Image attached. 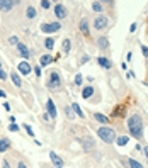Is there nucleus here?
<instances>
[{"instance_id": "obj_1", "label": "nucleus", "mask_w": 148, "mask_h": 168, "mask_svg": "<svg viewBox=\"0 0 148 168\" xmlns=\"http://www.w3.org/2000/svg\"><path fill=\"white\" fill-rule=\"evenodd\" d=\"M128 131L135 139H143V131H145V121L140 114H133L128 117Z\"/></svg>"}, {"instance_id": "obj_2", "label": "nucleus", "mask_w": 148, "mask_h": 168, "mask_svg": "<svg viewBox=\"0 0 148 168\" xmlns=\"http://www.w3.org/2000/svg\"><path fill=\"white\" fill-rule=\"evenodd\" d=\"M95 132H97V136H99V138L102 139L106 144H112V143L116 141V136H118V132L112 129V127H109L107 124H106V126H102V127H99Z\"/></svg>"}, {"instance_id": "obj_3", "label": "nucleus", "mask_w": 148, "mask_h": 168, "mask_svg": "<svg viewBox=\"0 0 148 168\" xmlns=\"http://www.w3.org/2000/svg\"><path fill=\"white\" fill-rule=\"evenodd\" d=\"M46 87H48L49 90H53V92H60L61 88H63V80H61L60 73L58 72H49Z\"/></svg>"}, {"instance_id": "obj_4", "label": "nucleus", "mask_w": 148, "mask_h": 168, "mask_svg": "<svg viewBox=\"0 0 148 168\" xmlns=\"http://www.w3.org/2000/svg\"><path fill=\"white\" fill-rule=\"evenodd\" d=\"M107 27H109V19L104 14H99L94 19V29L95 31H104V29H107Z\"/></svg>"}, {"instance_id": "obj_5", "label": "nucleus", "mask_w": 148, "mask_h": 168, "mask_svg": "<svg viewBox=\"0 0 148 168\" xmlns=\"http://www.w3.org/2000/svg\"><path fill=\"white\" fill-rule=\"evenodd\" d=\"M41 32L44 34H53V32H58L61 29V24L60 22H46V24H41L39 26Z\"/></svg>"}, {"instance_id": "obj_6", "label": "nucleus", "mask_w": 148, "mask_h": 168, "mask_svg": "<svg viewBox=\"0 0 148 168\" xmlns=\"http://www.w3.org/2000/svg\"><path fill=\"white\" fill-rule=\"evenodd\" d=\"M80 144H82V148H84L85 153H90V151L95 150V141H94V138H90V136L80 138Z\"/></svg>"}, {"instance_id": "obj_7", "label": "nucleus", "mask_w": 148, "mask_h": 168, "mask_svg": "<svg viewBox=\"0 0 148 168\" xmlns=\"http://www.w3.org/2000/svg\"><path fill=\"white\" fill-rule=\"evenodd\" d=\"M17 72L21 73V75L27 77L31 72H33V65H31L27 60H24V61H21V63H19V66H17Z\"/></svg>"}, {"instance_id": "obj_8", "label": "nucleus", "mask_w": 148, "mask_h": 168, "mask_svg": "<svg viewBox=\"0 0 148 168\" xmlns=\"http://www.w3.org/2000/svg\"><path fill=\"white\" fill-rule=\"evenodd\" d=\"M46 112L49 114V117H51V119L56 121V117H58V111H56V105H54L53 99H48V100H46Z\"/></svg>"}, {"instance_id": "obj_9", "label": "nucleus", "mask_w": 148, "mask_h": 168, "mask_svg": "<svg viewBox=\"0 0 148 168\" xmlns=\"http://www.w3.org/2000/svg\"><path fill=\"white\" fill-rule=\"evenodd\" d=\"M54 15H56L58 19H67L68 17L67 7H65L63 3H56V5H54Z\"/></svg>"}, {"instance_id": "obj_10", "label": "nucleus", "mask_w": 148, "mask_h": 168, "mask_svg": "<svg viewBox=\"0 0 148 168\" xmlns=\"http://www.w3.org/2000/svg\"><path fill=\"white\" fill-rule=\"evenodd\" d=\"M17 53H19V56L21 58H24V60H29L31 58V51H29V48L24 44V42H17Z\"/></svg>"}, {"instance_id": "obj_11", "label": "nucleus", "mask_w": 148, "mask_h": 168, "mask_svg": "<svg viewBox=\"0 0 148 168\" xmlns=\"http://www.w3.org/2000/svg\"><path fill=\"white\" fill-rule=\"evenodd\" d=\"M14 5H15V0H0V12L3 14L10 12L14 9Z\"/></svg>"}, {"instance_id": "obj_12", "label": "nucleus", "mask_w": 148, "mask_h": 168, "mask_svg": "<svg viewBox=\"0 0 148 168\" xmlns=\"http://www.w3.org/2000/svg\"><path fill=\"white\" fill-rule=\"evenodd\" d=\"M97 48H99L100 51H107V49L111 48L109 37H107V36H100V37H97Z\"/></svg>"}, {"instance_id": "obj_13", "label": "nucleus", "mask_w": 148, "mask_h": 168, "mask_svg": "<svg viewBox=\"0 0 148 168\" xmlns=\"http://www.w3.org/2000/svg\"><path fill=\"white\" fill-rule=\"evenodd\" d=\"M54 61H56V58L54 56H51V54H43V56L39 58V66L43 68V66H48V65H51V63H54Z\"/></svg>"}, {"instance_id": "obj_14", "label": "nucleus", "mask_w": 148, "mask_h": 168, "mask_svg": "<svg viewBox=\"0 0 148 168\" xmlns=\"http://www.w3.org/2000/svg\"><path fill=\"white\" fill-rule=\"evenodd\" d=\"M49 160H51V163H53L54 166H58V168L65 166V161H63V160H61L56 153H54V151H49Z\"/></svg>"}, {"instance_id": "obj_15", "label": "nucleus", "mask_w": 148, "mask_h": 168, "mask_svg": "<svg viewBox=\"0 0 148 168\" xmlns=\"http://www.w3.org/2000/svg\"><path fill=\"white\" fill-rule=\"evenodd\" d=\"M79 29H80V32L84 34L85 37H90V29H89V22H87V19H82V21H80Z\"/></svg>"}, {"instance_id": "obj_16", "label": "nucleus", "mask_w": 148, "mask_h": 168, "mask_svg": "<svg viewBox=\"0 0 148 168\" xmlns=\"http://www.w3.org/2000/svg\"><path fill=\"white\" fill-rule=\"evenodd\" d=\"M97 63H99V66H102L104 70H111L112 68V61L109 60V58H106V56H99L97 58Z\"/></svg>"}, {"instance_id": "obj_17", "label": "nucleus", "mask_w": 148, "mask_h": 168, "mask_svg": "<svg viewBox=\"0 0 148 168\" xmlns=\"http://www.w3.org/2000/svg\"><path fill=\"white\" fill-rule=\"evenodd\" d=\"M126 104H119L116 105V109L112 111V117H123L124 114H126Z\"/></svg>"}, {"instance_id": "obj_18", "label": "nucleus", "mask_w": 148, "mask_h": 168, "mask_svg": "<svg viewBox=\"0 0 148 168\" xmlns=\"http://www.w3.org/2000/svg\"><path fill=\"white\" fill-rule=\"evenodd\" d=\"M10 148H12V143H10L9 138H0V153H5Z\"/></svg>"}, {"instance_id": "obj_19", "label": "nucleus", "mask_w": 148, "mask_h": 168, "mask_svg": "<svg viewBox=\"0 0 148 168\" xmlns=\"http://www.w3.org/2000/svg\"><path fill=\"white\" fill-rule=\"evenodd\" d=\"M94 119H95V122L102 124V126H106V124L111 122V121H109V117L104 116V114H100V112H94Z\"/></svg>"}, {"instance_id": "obj_20", "label": "nucleus", "mask_w": 148, "mask_h": 168, "mask_svg": "<svg viewBox=\"0 0 148 168\" xmlns=\"http://www.w3.org/2000/svg\"><path fill=\"white\" fill-rule=\"evenodd\" d=\"M94 93H95V90H94V87H92V85H87V87L82 88V97H84V99H90Z\"/></svg>"}, {"instance_id": "obj_21", "label": "nucleus", "mask_w": 148, "mask_h": 168, "mask_svg": "<svg viewBox=\"0 0 148 168\" xmlns=\"http://www.w3.org/2000/svg\"><path fill=\"white\" fill-rule=\"evenodd\" d=\"M10 80H12V83L15 85V87H21V85H22L21 73H19V72H14V70H12V73H10Z\"/></svg>"}, {"instance_id": "obj_22", "label": "nucleus", "mask_w": 148, "mask_h": 168, "mask_svg": "<svg viewBox=\"0 0 148 168\" xmlns=\"http://www.w3.org/2000/svg\"><path fill=\"white\" fill-rule=\"evenodd\" d=\"M128 141H130V136H128V134H121V136H116L114 143L118 144V146H126Z\"/></svg>"}, {"instance_id": "obj_23", "label": "nucleus", "mask_w": 148, "mask_h": 168, "mask_svg": "<svg viewBox=\"0 0 148 168\" xmlns=\"http://www.w3.org/2000/svg\"><path fill=\"white\" fill-rule=\"evenodd\" d=\"M70 49H72V39L65 37L63 39V44H61V51H63V54H68Z\"/></svg>"}, {"instance_id": "obj_24", "label": "nucleus", "mask_w": 148, "mask_h": 168, "mask_svg": "<svg viewBox=\"0 0 148 168\" xmlns=\"http://www.w3.org/2000/svg\"><path fill=\"white\" fill-rule=\"evenodd\" d=\"M123 165H128V166H133V168H141L143 165L140 161H136L133 158H128V160H123Z\"/></svg>"}, {"instance_id": "obj_25", "label": "nucleus", "mask_w": 148, "mask_h": 168, "mask_svg": "<svg viewBox=\"0 0 148 168\" xmlns=\"http://www.w3.org/2000/svg\"><path fill=\"white\" fill-rule=\"evenodd\" d=\"M72 109H73V112H75V116H79V117H82V119H84L85 117V114H84V111H82V107L77 102H73L72 104Z\"/></svg>"}, {"instance_id": "obj_26", "label": "nucleus", "mask_w": 148, "mask_h": 168, "mask_svg": "<svg viewBox=\"0 0 148 168\" xmlns=\"http://www.w3.org/2000/svg\"><path fill=\"white\" fill-rule=\"evenodd\" d=\"M44 48L48 49V51H53V48H54V37H46V41H44Z\"/></svg>"}, {"instance_id": "obj_27", "label": "nucleus", "mask_w": 148, "mask_h": 168, "mask_svg": "<svg viewBox=\"0 0 148 168\" xmlns=\"http://www.w3.org/2000/svg\"><path fill=\"white\" fill-rule=\"evenodd\" d=\"M36 15H38V12H36L34 7H27V10H26V17L27 19H34Z\"/></svg>"}, {"instance_id": "obj_28", "label": "nucleus", "mask_w": 148, "mask_h": 168, "mask_svg": "<svg viewBox=\"0 0 148 168\" xmlns=\"http://www.w3.org/2000/svg\"><path fill=\"white\" fill-rule=\"evenodd\" d=\"M92 10H94V12H104V10H102V3H100L99 0H95V2L92 3Z\"/></svg>"}, {"instance_id": "obj_29", "label": "nucleus", "mask_w": 148, "mask_h": 168, "mask_svg": "<svg viewBox=\"0 0 148 168\" xmlns=\"http://www.w3.org/2000/svg\"><path fill=\"white\" fill-rule=\"evenodd\" d=\"M22 127H24V131L27 132V136H29V138H34V136H36V134H34V131H33V127H31L29 126V124H24V126H22Z\"/></svg>"}, {"instance_id": "obj_30", "label": "nucleus", "mask_w": 148, "mask_h": 168, "mask_svg": "<svg viewBox=\"0 0 148 168\" xmlns=\"http://www.w3.org/2000/svg\"><path fill=\"white\" fill-rule=\"evenodd\" d=\"M65 114H67V117L68 119H73V117H75V112H73V109H72V105H67V107H65Z\"/></svg>"}, {"instance_id": "obj_31", "label": "nucleus", "mask_w": 148, "mask_h": 168, "mask_svg": "<svg viewBox=\"0 0 148 168\" xmlns=\"http://www.w3.org/2000/svg\"><path fill=\"white\" fill-rule=\"evenodd\" d=\"M7 77H9V75L5 73V70H3L2 63H0V80H3V82H5V80H7Z\"/></svg>"}, {"instance_id": "obj_32", "label": "nucleus", "mask_w": 148, "mask_h": 168, "mask_svg": "<svg viewBox=\"0 0 148 168\" xmlns=\"http://www.w3.org/2000/svg\"><path fill=\"white\" fill-rule=\"evenodd\" d=\"M9 131H10V132H19V126H17L15 122H10V124H9Z\"/></svg>"}, {"instance_id": "obj_33", "label": "nucleus", "mask_w": 148, "mask_h": 168, "mask_svg": "<svg viewBox=\"0 0 148 168\" xmlns=\"http://www.w3.org/2000/svg\"><path fill=\"white\" fill-rule=\"evenodd\" d=\"M41 7H43V9H46V10H48L49 7H51V3H49V0H41Z\"/></svg>"}, {"instance_id": "obj_34", "label": "nucleus", "mask_w": 148, "mask_h": 168, "mask_svg": "<svg viewBox=\"0 0 148 168\" xmlns=\"http://www.w3.org/2000/svg\"><path fill=\"white\" fill-rule=\"evenodd\" d=\"M82 82H84V77H82L80 73H79V75L75 77V85H79V87H80V85H82Z\"/></svg>"}, {"instance_id": "obj_35", "label": "nucleus", "mask_w": 148, "mask_h": 168, "mask_svg": "<svg viewBox=\"0 0 148 168\" xmlns=\"http://www.w3.org/2000/svg\"><path fill=\"white\" fill-rule=\"evenodd\" d=\"M33 70H34V75L39 78L41 77V66H33Z\"/></svg>"}, {"instance_id": "obj_36", "label": "nucleus", "mask_w": 148, "mask_h": 168, "mask_svg": "<svg viewBox=\"0 0 148 168\" xmlns=\"http://www.w3.org/2000/svg\"><path fill=\"white\" fill-rule=\"evenodd\" d=\"M9 42H10V44H17V42H19V37H17V36H10V37H9Z\"/></svg>"}, {"instance_id": "obj_37", "label": "nucleus", "mask_w": 148, "mask_h": 168, "mask_svg": "<svg viewBox=\"0 0 148 168\" xmlns=\"http://www.w3.org/2000/svg\"><path fill=\"white\" fill-rule=\"evenodd\" d=\"M141 53H143V56H145V58H148V46L141 44Z\"/></svg>"}, {"instance_id": "obj_38", "label": "nucleus", "mask_w": 148, "mask_h": 168, "mask_svg": "<svg viewBox=\"0 0 148 168\" xmlns=\"http://www.w3.org/2000/svg\"><path fill=\"white\" fill-rule=\"evenodd\" d=\"M136 27H138V24H136V22H133V24L130 26V32H135V31H136Z\"/></svg>"}, {"instance_id": "obj_39", "label": "nucleus", "mask_w": 148, "mask_h": 168, "mask_svg": "<svg viewBox=\"0 0 148 168\" xmlns=\"http://www.w3.org/2000/svg\"><path fill=\"white\" fill-rule=\"evenodd\" d=\"M49 119H51V117H49L48 112H46V114H43V121H44V122H49Z\"/></svg>"}, {"instance_id": "obj_40", "label": "nucleus", "mask_w": 148, "mask_h": 168, "mask_svg": "<svg viewBox=\"0 0 148 168\" xmlns=\"http://www.w3.org/2000/svg\"><path fill=\"white\" fill-rule=\"evenodd\" d=\"M5 97H7L5 90H2V88H0V99H5Z\"/></svg>"}, {"instance_id": "obj_41", "label": "nucleus", "mask_w": 148, "mask_h": 168, "mask_svg": "<svg viewBox=\"0 0 148 168\" xmlns=\"http://www.w3.org/2000/svg\"><path fill=\"white\" fill-rule=\"evenodd\" d=\"M17 166H19V168H26V163H24V161H19Z\"/></svg>"}, {"instance_id": "obj_42", "label": "nucleus", "mask_w": 148, "mask_h": 168, "mask_svg": "<svg viewBox=\"0 0 148 168\" xmlns=\"http://www.w3.org/2000/svg\"><path fill=\"white\" fill-rule=\"evenodd\" d=\"M80 61H82V63H87V61H89V56H87V54H85V56H84V58H82V60H80Z\"/></svg>"}, {"instance_id": "obj_43", "label": "nucleus", "mask_w": 148, "mask_h": 168, "mask_svg": "<svg viewBox=\"0 0 148 168\" xmlns=\"http://www.w3.org/2000/svg\"><path fill=\"white\" fill-rule=\"evenodd\" d=\"M3 109H5V111H7V112H9V111H10V105H9V104H7V102H5V104H3Z\"/></svg>"}, {"instance_id": "obj_44", "label": "nucleus", "mask_w": 148, "mask_h": 168, "mask_svg": "<svg viewBox=\"0 0 148 168\" xmlns=\"http://www.w3.org/2000/svg\"><path fill=\"white\" fill-rule=\"evenodd\" d=\"M128 77H130V78H135L136 75H135V72H128Z\"/></svg>"}, {"instance_id": "obj_45", "label": "nucleus", "mask_w": 148, "mask_h": 168, "mask_svg": "<svg viewBox=\"0 0 148 168\" xmlns=\"http://www.w3.org/2000/svg\"><path fill=\"white\" fill-rule=\"evenodd\" d=\"M3 166H5V168H9V166H10V163L7 161V160H3Z\"/></svg>"}, {"instance_id": "obj_46", "label": "nucleus", "mask_w": 148, "mask_h": 168, "mask_svg": "<svg viewBox=\"0 0 148 168\" xmlns=\"http://www.w3.org/2000/svg\"><path fill=\"white\" fill-rule=\"evenodd\" d=\"M100 3H112V0H99Z\"/></svg>"}, {"instance_id": "obj_47", "label": "nucleus", "mask_w": 148, "mask_h": 168, "mask_svg": "<svg viewBox=\"0 0 148 168\" xmlns=\"http://www.w3.org/2000/svg\"><path fill=\"white\" fill-rule=\"evenodd\" d=\"M143 151H145V156H146V160H148V146L143 148Z\"/></svg>"}, {"instance_id": "obj_48", "label": "nucleus", "mask_w": 148, "mask_h": 168, "mask_svg": "<svg viewBox=\"0 0 148 168\" xmlns=\"http://www.w3.org/2000/svg\"><path fill=\"white\" fill-rule=\"evenodd\" d=\"M49 2H56V0H49Z\"/></svg>"}, {"instance_id": "obj_49", "label": "nucleus", "mask_w": 148, "mask_h": 168, "mask_svg": "<svg viewBox=\"0 0 148 168\" xmlns=\"http://www.w3.org/2000/svg\"><path fill=\"white\" fill-rule=\"evenodd\" d=\"M145 85H148V82H145Z\"/></svg>"}]
</instances>
